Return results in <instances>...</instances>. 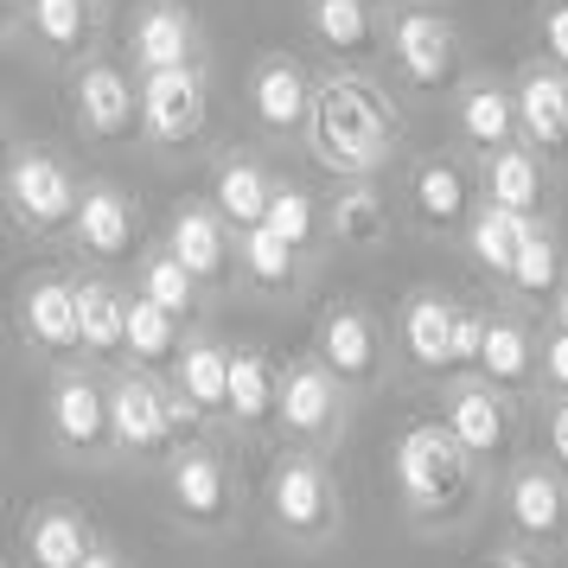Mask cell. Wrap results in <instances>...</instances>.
I'll return each mask as SVG.
<instances>
[{"label":"cell","instance_id":"obj_20","mask_svg":"<svg viewBox=\"0 0 568 568\" xmlns=\"http://www.w3.org/2000/svg\"><path fill=\"white\" fill-rule=\"evenodd\" d=\"M211 205L236 231H262L268 224V205H275V180L262 173L256 160H224L217 166V185H211Z\"/></svg>","mask_w":568,"mask_h":568},{"label":"cell","instance_id":"obj_9","mask_svg":"<svg viewBox=\"0 0 568 568\" xmlns=\"http://www.w3.org/2000/svg\"><path fill=\"white\" fill-rule=\"evenodd\" d=\"M313 358L333 371L338 384H371L377 377V364H384V345H377V326L364 320L358 307H326L320 313V338H313Z\"/></svg>","mask_w":568,"mask_h":568},{"label":"cell","instance_id":"obj_43","mask_svg":"<svg viewBox=\"0 0 568 568\" xmlns=\"http://www.w3.org/2000/svg\"><path fill=\"white\" fill-rule=\"evenodd\" d=\"M542 377L568 396V326H556V333H549V345H542Z\"/></svg>","mask_w":568,"mask_h":568},{"label":"cell","instance_id":"obj_32","mask_svg":"<svg viewBox=\"0 0 568 568\" xmlns=\"http://www.w3.org/2000/svg\"><path fill=\"white\" fill-rule=\"evenodd\" d=\"M180 352V320L166 307H154L148 294H134L129 301V358L141 364V371H154V364H166Z\"/></svg>","mask_w":568,"mask_h":568},{"label":"cell","instance_id":"obj_2","mask_svg":"<svg viewBox=\"0 0 568 568\" xmlns=\"http://www.w3.org/2000/svg\"><path fill=\"white\" fill-rule=\"evenodd\" d=\"M389 141H396V129H389V109L364 90V83L352 78H333L326 90H320V109H313V154L326 160L333 173H377L389 160Z\"/></svg>","mask_w":568,"mask_h":568},{"label":"cell","instance_id":"obj_8","mask_svg":"<svg viewBox=\"0 0 568 568\" xmlns=\"http://www.w3.org/2000/svg\"><path fill=\"white\" fill-rule=\"evenodd\" d=\"M109 422H115V454H160V447H173V435H166V384L141 377V371L109 384Z\"/></svg>","mask_w":568,"mask_h":568},{"label":"cell","instance_id":"obj_15","mask_svg":"<svg viewBox=\"0 0 568 568\" xmlns=\"http://www.w3.org/2000/svg\"><path fill=\"white\" fill-rule=\"evenodd\" d=\"M20 333H27L39 352H52V358H64V352H83L78 282H58V275L32 282L27 294H20Z\"/></svg>","mask_w":568,"mask_h":568},{"label":"cell","instance_id":"obj_31","mask_svg":"<svg viewBox=\"0 0 568 568\" xmlns=\"http://www.w3.org/2000/svg\"><path fill=\"white\" fill-rule=\"evenodd\" d=\"M537 364H542L537 345H530V333H524L517 320H491L486 358H479V384H491V389H524Z\"/></svg>","mask_w":568,"mask_h":568},{"label":"cell","instance_id":"obj_12","mask_svg":"<svg viewBox=\"0 0 568 568\" xmlns=\"http://www.w3.org/2000/svg\"><path fill=\"white\" fill-rule=\"evenodd\" d=\"M396 71L415 83V90H440L454 78V27L415 7V13H396Z\"/></svg>","mask_w":568,"mask_h":568},{"label":"cell","instance_id":"obj_44","mask_svg":"<svg viewBox=\"0 0 568 568\" xmlns=\"http://www.w3.org/2000/svg\"><path fill=\"white\" fill-rule=\"evenodd\" d=\"M549 454H556L562 473H568V396L556 403V415H549Z\"/></svg>","mask_w":568,"mask_h":568},{"label":"cell","instance_id":"obj_27","mask_svg":"<svg viewBox=\"0 0 568 568\" xmlns=\"http://www.w3.org/2000/svg\"><path fill=\"white\" fill-rule=\"evenodd\" d=\"M231 358L236 352H224V345H185L180 364H173V384L199 403L205 415H231Z\"/></svg>","mask_w":568,"mask_h":568},{"label":"cell","instance_id":"obj_45","mask_svg":"<svg viewBox=\"0 0 568 568\" xmlns=\"http://www.w3.org/2000/svg\"><path fill=\"white\" fill-rule=\"evenodd\" d=\"M486 568H542V562L530 556V549H505V556H491Z\"/></svg>","mask_w":568,"mask_h":568},{"label":"cell","instance_id":"obj_10","mask_svg":"<svg viewBox=\"0 0 568 568\" xmlns=\"http://www.w3.org/2000/svg\"><path fill=\"white\" fill-rule=\"evenodd\" d=\"M275 422H282L294 440L320 447V440L338 428V377L320 358H313V364H287V371H282V409H275Z\"/></svg>","mask_w":568,"mask_h":568},{"label":"cell","instance_id":"obj_47","mask_svg":"<svg viewBox=\"0 0 568 568\" xmlns=\"http://www.w3.org/2000/svg\"><path fill=\"white\" fill-rule=\"evenodd\" d=\"M556 326H568V282H562V294H556Z\"/></svg>","mask_w":568,"mask_h":568},{"label":"cell","instance_id":"obj_39","mask_svg":"<svg viewBox=\"0 0 568 568\" xmlns=\"http://www.w3.org/2000/svg\"><path fill=\"white\" fill-rule=\"evenodd\" d=\"M268 231L282 236L287 250H307L313 231H320V211H313L307 192H294V185H275V205H268Z\"/></svg>","mask_w":568,"mask_h":568},{"label":"cell","instance_id":"obj_24","mask_svg":"<svg viewBox=\"0 0 568 568\" xmlns=\"http://www.w3.org/2000/svg\"><path fill=\"white\" fill-rule=\"evenodd\" d=\"M78 326L90 358H129V294H115L109 282H78Z\"/></svg>","mask_w":568,"mask_h":568},{"label":"cell","instance_id":"obj_4","mask_svg":"<svg viewBox=\"0 0 568 568\" xmlns=\"http://www.w3.org/2000/svg\"><path fill=\"white\" fill-rule=\"evenodd\" d=\"M45 428H52V440L71 454V460H97V454H109V447H115L109 389L97 384V377H83V371L58 377L52 396H45Z\"/></svg>","mask_w":568,"mask_h":568},{"label":"cell","instance_id":"obj_25","mask_svg":"<svg viewBox=\"0 0 568 568\" xmlns=\"http://www.w3.org/2000/svg\"><path fill=\"white\" fill-rule=\"evenodd\" d=\"M409 205H415V217L428 224V231H454L466 217V173L454 166V160H422L415 166V180H409ZM473 224V217H466Z\"/></svg>","mask_w":568,"mask_h":568},{"label":"cell","instance_id":"obj_35","mask_svg":"<svg viewBox=\"0 0 568 568\" xmlns=\"http://www.w3.org/2000/svg\"><path fill=\"white\" fill-rule=\"evenodd\" d=\"M313 32L333 52H371V7L364 0H313Z\"/></svg>","mask_w":568,"mask_h":568},{"label":"cell","instance_id":"obj_22","mask_svg":"<svg viewBox=\"0 0 568 568\" xmlns=\"http://www.w3.org/2000/svg\"><path fill=\"white\" fill-rule=\"evenodd\" d=\"M166 250L199 275V282H217L224 275V262H231V236H224V217L205 205H185L173 217V231H166Z\"/></svg>","mask_w":568,"mask_h":568},{"label":"cell","instance_id":"obj_29","mask_svg":"<svg viewBox=\"0 0 568 568\" xmlns=\"http://www.w3.org/2000/svg\"><path fill=\"white\" fill-rule=\"evenodd\" d=\"M134 58H141L148 78L192 64V27H185L180 7H148V13H141V27H134Z\"/></svg>","mask_w":568,"mask_h":568},{"label":"cell","instance_id":"obj_46","mask_svg":"<svg viewBox=\"0 0 568 568\" xmlns=\"http://www.w3.org/2000/svg\"><path fill=\"white\" fill-rule=\"evenodd\" d=\"M83 568H122V556H115V549H97V556H90Z\"/></svg>","mask_w":568,"mask_h":568},{"label":"cell","instance_id":"obj_38","mask_svg":"<svg viewBox=\"0 0 568 568\" xmlns=\"http://www.w3.org/2000/svg\"><path fill=\"white\" fill-rule=\"evenodd\" d=\"M243 268H250L262 287H294V275H301V250H287L282 236L262 224V231H243Z\"/></svg>","mask_w":568,"mask_h":568},{"label":"cell","instance_id":"obj_3","mask_svg":"<svg viewBox=\"0 0 568 568\" xmlns=\"http://www.w3.org/2000/svg\"><path fill=\"white\" fill-rule=\"evenodd\" d=\"M268 517L294 542H326L338 524V491L313 454H282L268 473Z\"/></svg>","mask_w":568,"mask_h":568},{"label":"cell","instance_id":"obj_36","mask_svg":"<svg viewBox=\"0 0 568 568\" xmlns=\"http://www.w3.org/2000/svg\"><path fill=\"white\" fill-rule=\"evenodd\" d=\"M326 217H333V236H338V243H377V236H384V224H389V217H384V199H377L371 185H345Z\"/></svg>","mask_w":568,"mask_h":568},{"label":"cell","instance_id":"obj_5","mask_svg":"<svg viewBox=\"0 0 568 568\" xmlns=\"http://www.w3.org/2000/svg\"><path fill=\"white\" fill-rule=\"evenodd\" d=\"M166 505L180 524L192 530H224L236 511V486H231V466L217 460L211 447H185L180 460L166 466Z\"/></svg>","mask_w":568,"mask_h":568},{"label":"cell","instance_id":"obj_1","mask_svg":"<svg viewBox=\"0 0 568 568\" xmlns=\"http://www.w3.org/2000/svg\"><path fill=\"white\" fill-rule=\"evenodd\" d=\"M396 491L415 524H454L479 505V460L454 440L447 422H415L396 440Z\"/></svg>","mask_w":568,"mask_h":568},{"label":"cell","instance_id":"obj_6","mask_svg":"<svg viewBox=\"0 0 568 568\" xmlns=\"http://www.w3.org/2000/svg\"><path fill=\"white\" fill-rule=\"evenodd\" d=\"M7 205L32 231H64V224H78L83 192L71 185V173L52 154H20L13 173H7Z\"/></svg>","mask_w":568,"mask_h":568},{"label":"cell","instance_id":"obj_41","mask_svg":"<svg viewBox=\"0 0 568 568\" xmlns=\"http://www.w3.org/2000/svg\"><path fill=\"white\" fill-rule=\"evenodd\" d=\"M486 333H491L486 313L460 307V326H454V364H473V371H479V358H486Z\"/></svg>","mask_w":568,"mask_h":568},{"label":"cell","instance_id":"obj_18","mask_svg":"<svg viewBox=\"0 0 568 568\" xmlns=\"http://www.w3.org/2000/svg\"><path fill=\"white\" fill-rule=\"evenodd\" d=\"M83 256L97 262H122L134 250V205L115 192V185H90L78 205V224H71Z\"/></svg>","mask_w":568,"mask_h":568},{"label":"cell","instance_id":"obj_37","mask_svg":"<svg viewBox=\"0 0 568 568\" xmlns=\"http://www.w3.org/2000/svg\"><path fill=\"white\" fill-rule=\"evenodd\" d=\"M27 20L52 52H78L90 39V7L83 0H27Z\"/></svg>","mask_w":568,"mask_h":568},{"label":"cell","instance_id":"obj_33","mask_svg":"<svg viewBox=\"0 0 568 568\" xmlns=\"http://www.w3.org/2000/svg\"><path fill=\"white\" fill-rule=\"evenodd\" d=\"M562 256H556V236L542 231H530V243H524V250H517V268H511V287L517 294H524V301H556V294H562Z\"/></svg>","mask_w":568,"mask_h":568},{"label":"cell","instance_id":"obj_14","mask_svg":"<svg viewBox=\"0 0 568 568\" xmlns=\"http://www.w3.org/2000/svg\"><path fill=\"white\" fill-rule=\"evenodd\" d=\"M141 122L154 141H192L199 122H205V83L199 71L185 64V71H154V78L141 83Z\"/></svg>","mask_w":568,"mask_h":568},{"label":"cell","instance_id":"obj_23","mask_svg":"<svg viewBox=\"0 0 568 568\" xmlns=\"http://www.w3.org/2000/svg\"><path fill=\"white\" fill-rule=\"evenodd\" d=\"M517 129H524V122H517V97L511 90H498V83H473V90L460 97V134L486 160L505 154V148H517L511 141Z\"/></svg>","mask_w":568,"mask_h":568},{"label":"cell","instance_id":"obj_30","mask_svg":"<svg viewBox=\"0 0 568 568\" xmlns=\"http://www.w3.org/2000/svg\"><path fill=\"white\" fill-rule=\"evenodd\" d=\"M486 205H505L517 217H537L542 205V166L530 148H505L486 160Z\"/></svg>","mask_w":568,"mask_h":568},{"label":"cell","instance_id":"obj_16","mask_svg":"<svg viewBox=\"0 0 568 568\" xmlns=\"http://www.w3.org/2000/svg\"><path fill=\"white\" fill-rule=\"evenodd\" d=\"M90 556H97V542L71 505H39L20 530V562L27 568H83Z\"/></svg>","mask_w":568,"mask_h":568},{"label":"cell","instance_id":"obj_17","mask_svg":"<svg viewBox=\"0 0 568 568\" xmlns=\"http://www.w3.org/2000/svg\"><path fill=\"white\" fill-rule=\"evenodd\" d=\"M78 115L90 134H103V141H122L134 129V115H141V90H134L115 64H83L78 71Z\"/></svg>","mask_w":568,"mask_h":568},{"label":"cell","instance_id":"obj_21","mask_svg":"<svg viewBox=\"0 0 568 568\" xmlns=\"http://www.w3.org/2000/svg\"><path fill=\"white\" fill-rule=\"evenodd\" d=\"M454 326H460V307L447 294H415L403 307V345L422 371H447L454 364Z\"/></svg>","mask_w":568,"mask_h":568},{"label":"cell","instance_id":"obj_40","mask_svg":"<svg viewBox=\"0 0 568 568\" xmlns=\"http://www.w3.org/2000/svg\"><path fill=\"white\" fill-rule=\"evenodd\" d=\"M166 435H173V447H205V409H199V403H192V396H185L180 384H166Z\"/></svg>","mask_w":568,"mask_h":568},{"label":"cell","instance_id":"obj_28","mask_svg":"<svg viewBox=\"0 0 568 568\" xmlns=\"http://www.w3.org/2000/svg\"><path fill=\"white\" fill-rule=\"evenodd\" d=\"M282 409V377L262 352H236L231 358V422L236 428H262Z\"/></svg>","mask_w":568,"mask_h":568},{"label":"cell","instance_id":"obj_11","mask_svg":"<svg viewBox=\"0 0 568 568\" xmlns=\"http://www.w3.org/2000/svg\"><path fill=\"white\" fill-rule=\"evenodd\" d=\"M250 103H256V122L268 134H301V129H313L320 90L301 78V64L268 58V64H256V78H250Z\"/></svg>","mask_w":568,"mask_h":568},{"label":"cell","instance_id":"obj_13","mask_svg":"<svg viewBox=\"0 0 568 568\" xmlns=\"http://www.w3.org/2000/svg\"><path fill=\"white\" fill-rule=\"evenodd\" d=\"M440 422L454 428V440H460L479 466L498 460V454L511 447V409H505V396L491 384H460L447 396V415H440Z\"/></svg>","mask_w":568,"mask_h":568},{"label":"cell","instance_id":"obj_34","mask_svg":"<svg viewBox=\"0 0 568 568\" xmlns=\"http://www.w3.org/2000/svg\"><path fill=\"white\" fill-rule=\"evenodd\" d=\"M141 294H148L154 307H166L173 320H185V313L199 307V275H192L173 250H160V256L141 268Z\"/></svg>","mask_w":568,"mask_h":568},{"label":"cell","instance_id":"obj_7","mask_svg":"<svg viewBox=\"0 0 568 568\" xmlns=\"http://www.w3.org/2000/svg\"><path fill=\"white\" fill-rule=\"evenodd\" d=\"M505 511H511V530L524 542H562L568 537V473L556 466H517L511 486H505Z\"/></svg>","mask_w":568,"mask_h":568},{"label":"cell","instance_id":"obj_19","mask_svg":"<svg viewBox=\"0 0 568 568\" xmlns=\"http://www.w3.org/2000/svg\"><path fill=\"white\" fill-rule=\"evenodd\" d=\"M517 122L524 134L549 148V154H568V71H524L517 83Z\"/></svg>","mask_w":568,"mask_h":568},{"label":"cell","instance_id":"obj_42","mask_svg":"<svg viewBox=\"0 0 568 568\" xmlns=\"http://www.w3.org/2000/svg\"><path fill=\"white\" fill-rule=\"evenodd\" d=\"M542 45H549V58L568 71V0H556V7L542 13Z\"/></svg>","mask_w":568,"mask_h":568},{"label":"cell","instance_id":"obj_26","mask_svg":"<svg viewBox=\"0 0 568 568\" xmlns=\"http://www.w3.org/2000/svg\"><path fill=\"white\" fill-rule=\"evenodd\" d=\"M530 231H537V217H517V211H505V205H486V211H473L466 243H473L479 268H491V275H505V282H511L517 250L530 243Z\"/></svg>","mask_w":568,"mask_h":568}]
</instances>
